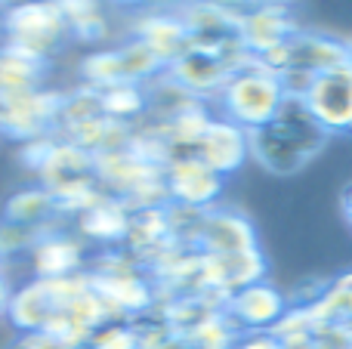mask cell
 I'll return each instance as SVG.
<instances>
[{
    "label": "cell",
    "mask_w": 352,
    "mask_h": 349,
    "mask_svg": "<svg viewBox=\"0 0 352 349\" xmlns=\"http://www.w3.org/2000/svg\"><path fill=\"white\" fill-rule=\"evenodd\" d=\"M331 136L312 121L300 99H287L260 130H250V158L275 177H294L324 152Z\"/></svg>",
    "instance_id": "obj_1"
},
{
    "label": "cell",
    "mask_w": 352,
    "mask_h": 349,
    "mask_svg": "<svg viewBox=\"0 0 352 349\" xmlns=\"http://www.w3.org/2000/svg\"><path fill=\"white\" fill-rule=\"evenodd\" d=\"M287 102L285 84L275 71H269L260 62H248L244 68L229 74L223 93H219V105H223V117L232 124L250 130H260L281 111Z\"/></svg>",
    "instance_id": "obj_2"
},
{
    "label": "cell",
    "mask_w": 352,
    "mask_h": 349,
    "mask_svg": "<svg viewBox=\"0 0 352 349\" xmlns=\"http://www.w3.org/2000/svg\"><path fill=\"white\" fill-rule=\"evenodd\" d=\"M90 272H78V275L65 278H34V282L22 284L19 291H12L10 309H6V322L16 328L19 334L43 331L50 325L56 313L65 303H72L74 297H80L84 291H90Z\"/></svg>",
    "instance_id": "obj_3"
},
{
    "label": "cell",
    "mask_w": 352,
    "mask_h": 349,
    "mask_svg": "<svg viewBox=\"0 0 352 349\" xmlns=\"http://www.w3.org/2000/svg\"><path fill=\"white\" fill-rule=\"evenodd\" d=\"M6 43L47 62L72 37L59 3H19L3 16Z\"/></svg>",
    "instance_id": "obj_4"
},
{
    "label": "cell",
    "mask_w": 352,
    "mask_h": 349,
    "mask_svg": "<svg viewBox=\"0 0 352 349\" xmlns=\"http://www.w3.org/2000/svg\"><path fill=\"white\" fill-rule=\"evenodd\" d=\"M59 99L62 93L43 90V87L19 93V96H0V133L25 142L37 136H53Z\"/></svg>",
    "instance_id": "obj_5"
},
{
    "label": "cell",
    "mask_w": 352,
    "mask_h": 349,
    "mask_svg": "<svg viewBox=\"0 0 352 349\" xmlns=\"http://www.w3.org/2000/svg\"><path fill=\"white\" fill-rule=\"evenodd\" d=\"M300 102L328 136L352 133V71L346 65L316 74Z\"/></svg>",
    "instance_id": "obj_6"
},
{
    "label": "cell",
    "mask_w": 352,
    "mask_h": 349,
    "mask_svg": "<svg viewBox=\"0 0 352 349\" xmlns=\"http://www.w3.org/2000/svg\"><path fill=\"white\" fill-rule=\"evenodd\" d=\"M260 247L256 229L241 210L232 207H210L201 216L198 235H195V254L204 257H229V254H244Z\"/></svg>",
    "instance_id": "obj_7"
},
{
    "label": "cell",
    "mask_w": 352,
    "mask_h": 349,
    "mask_svg": "<svg viewBox=\"0 0 352 349\" xmlns=\"http://www.w3.org/2000/svg\"><path fill=\"white\" fill-rule=\"evenodd\" d=\"M226 179L217 170L198 161L195 155L176 158L164 167V192L170 204H182V207L195 210H210L217 207V198L223 192Z\"/></svg>",
    "instance_id": "obj_8"
},
{
    "label": "cell",
    "mask_w": 352,
    "mask_h": 349,
    "mask_svg": "<svg viewBox=\"0 0 352 349\" xmlns=\"http://www.w3.org/2000/svg\"><path fill=\"white\" fill-rule=\"evenodd\" d=\"M287 309H291V303L275 284L256 282L241 288L238 294H232L226 300L223 313L238 328V334H248V331H272L285 319Z\"/></svg>",
    "instance_id": "obj_9"
},
{
    "label": "cell",
    "mask_w": 352,
    "mask_h": 349,
    "mask_svg": "<svg viewBox=\"0 0 352 349\" xmlns=\"http://www.w3.org/2000/svg\"><path fill=\"white\" fill-rule=\"evenodd\" d=\"M195 158L204 161L210 170H217L226 179L248 164L250 133L244 127H238V124H232L229 117H210L204 136L195 146Z\"/></svg>",
    "instance_id": "obj_10"
},
{
    "label": "cell",
    "mask_w": 352,
    "mask_h": 349,
    "mask_svg": "<svg viewBox=\"0 0 352 349\" xmlns=\"http://www.w3.org/2000/svg\"><path fill=\"white\" fill-rule=\"evenodd\" d=\"M297 31L300 28H297V22H294L291 10L281 3H263L248 12H238V34H241L244 49H248L254 59H260L269 49L291 41Z\"/></svg>",
    "instance_id": "obj_11"
},
{
    "label": "cell",
    "mask_w": 352,
    "mask_h": 349,
    "mask_svg": "<svg viewBox=\"0 0 352 349\" xmlns=\"http://www.w3.org/2000/svg\"><path fill=\"white\" fill-rule=\"evenodd\" d=\"M105 322H111L109 309H105V303L99 300L96 291L90 288L80 297H74L72 303H65V306L50 319V325L43 328V331H47L50 337L62 340V344L72 346V349H87L90 337L105 325Z\"/></svg>",
    "instance_id": "obj_12"
},
{
    "label": "cell",
    "mask_w": 352,
    "mask_h": 349,
    "mask_svg": "<svg viewBox=\"0 0 352 349\" xmlns=\"http://www.w3.org/2000/svg\"><path fill=\"white\" fill-rule=\"evenodd\" d=\"M133 41H140L164 68H170L182 53L192 49L182 16L179 12H164V10L142 12L133 22Z\"/></svg>",
    "instance_id": "obj_13"
},
{
    "label": "cell",
    "mask_w": 352,
    "mask_h": 349,
    "mask_svg": "<svg viewBox=\"0 0 352 349\" xmlns=\"http://www.w3.org/2000/svg\"><path fill=\"white\" fill-rule=\"evenodd\" d=\"M84 238L65 229H47L31 247V263L37 278H65L84 272Z\"/></svg>",
    "instance_id": "obj_14"
},
{
    "label": "cell",
    "mask_w": 352,
    "mask_h": 349,
    "mask_svg": "<svg viewBox=\"0 0 352 349\" xmlns=\"http://www.w3.org/2000/svg\"><path fill=\"white\" fill-rule=\"evenodd\" d=\"M130 220H133V207L127 201L102 195L93 207L74 216V232L84 241H96V245L115 251V247H124V241H127Z\"/></svg>",
    "instance_id": "obj_15"
},
{
    "label": "cell",
    "mask_w": 352,
    "mask_h": 349,
    "mask_svg": "<svg viewBox=\"0 0 352 349\" xmlns=\"http://www.w3.org/2000/svg\"><path fill=\"white\" fill-rule=\"evenodd\" d=\"M164 74L176 87H182L188 96L204 102V99H219V93H223V87H226V80H229L232 71L217 59V56L204 53V49H188V53H182Z\"/></svg>",
    "instance_id": "obj_16"
},
{
    "label": "cell",
    "mask_w": 352,
    "mask_h": 349,
    "mask_svg": "<svg viewBox=\"0 0 352 349\" xmlns=\"http://www.w3.org/2000/svg\"><path fill=\"white\" fill-rule=\"evenodd\" d=\"M266 254L260 247L244 254H229V257H207V282H210V294L217 300H229L241 288L256 282H266Z\"/></svg>",
    "instance_id": "obj_17"
},
{
    "label": "cell",
    "mask_w": 352,
    "mask_h": 349,
    "mask_svg": "<svg viewBox=\"0 0 352 349\" xmlns=\"http://www.w3.org/2000/svg\"><path fill=\"white\" fill-rule=\"evenodd\" d=\"M3 220L19 223L25 229H34V232H47V229H59L62 214L56 207L53 195L43 185H25V189L12 192L6 198Z\"/></svg>",
    "instance_id": "obj_18"
},
{
    "label": "cell",
    "mask_w": 352,
    "mask_h": 349,
    "mask_svg": "<svg viewBox=\"0 0 352 349\" xmlns=\"http://www.w3.org/2000/svg\"><path fill=\"white\" fill-rule=\"evenodd\" d=\"M43 71H47V62L34 59L10 43L0 47V96H19V93L37 90Z\"/></svg>",
    "instance_id": "obj_19"
},
{
    "label": "cell",
    "mask_w": 352,
    "mask_h": 349,
    "mask_svg": "<svg viewBox=\"0 0 352 349\" xmlns=\"http://www.w3.org/2000/svg\"><path fill=\"white\" fill-rule=\"evenodd\" d=\"M99 96H102V115L111 117V121L133 124L136 117L148 115V87L146 84L124 80V84L99 90Z\"/></svg>",
    "instance_id": "obj_20"
},
{
    "label": "cell",
    "mask_w": 352,
    "mask_h": 349,
    "mask_svg": "<svg viewBox=\"0 0 352 349\" xmlns=\"http://www.w3.org/2000/svg\"><path fill=\"white\" fill-rule=\"evenodd\" d=\"M102 117V96L93 87H78L72 93H62L59 99V117H56V136L68 133V130L80 127L87 121Z\"/></svg>",
    "instance_id": "obj_21"
},
{
    "label": "cell",
    "mask_w": 352,
    "mask_h": 349,
    "mask_svg": "<svg viewBox=\"0 0 352 349\" xmlns=\"http://www.w3.org/2000/svg\"><path fill=\"white\" fill-rule=\"evenodd\" d=\"M309 309L322 325H349L352 322V269L331 278L324 294Z\"/></svg>",
    "instance_id": "obj_22"
},
{
    "label": "cell",
    "mask_w": 352,
    "mask_h": 349,
    "mask_svg": "<svg viewBox=\"0 0 352 349\" xmlns=\"http://www.w3.org/2000/svg\"><path fill=\"white\" fill-rule=\"evenodd\" d=\"M80 78H84L87 87L93 90H105V87L124 84V62L118 49H99V53H90L84 62H80Z\"/></svg>",
    "instance_id": "obj_23"
},
{
    "label": "cell",
    "mask_w": 352,
    "mask_h": 349,
    "mask_svg": "<svg viewBox=\"0 0 352 349\" xmlns=\"http://www.w3.org/2000/svg\"><path fill=\"white\" fill-rule=\"evenodd\" d=\"M68 31L80 41H99L105 34V16L99 3H59Z\"/></svg>",
    "instance_id": "obj_24"
},
{
    "label": "cell",
    "mask_w": 352,
    "mask_h": 349,
    "mask_svg": "<svg viewBox=\"0 0 352 349\" xmlns=\"http://www.w3.org/2000/svg\"><path fill=\"white\" fill-rule=\"evenodd\" d=\"M238 337V328L226 319V313H217L210 322L198 328V331L188 334V349H232Z\"/></svg>",
    "instance_id": "obj_25"
},
{
    "label": "cell",
    "mask_w": 352,
    "mask_h": 349,
    "mask_svg": "<svg viewBox=\"0 0 352 349\" xmlns=\"http://www.w3.org/2000/svg\"><path fill=\"white\" fill-rule=\"evenodd\" d=\"M87 349H140V334H136L133 322L111 319L93 334Z\"/></svg>",
    "instance_id": "obj_26"
},
{
    "label": "cell",
    "mask_w": 352,
    "mask_h": 349,
    "mask_svg": "<svg viewBox=\"0 0 352 349\" xmlns=\"http://www.w3.org/2000/svg\"><path fill=\"white\" fill-rule=\"evenodd\" d=\"M37 235L41 232H34V229H25L19 223L3 220L0 223V257L6 260V257H19V254H31Z\"/></svg>",
    "instance_id": "obj_27"
},
{
    "label": "cell",
    "mask_w": 352,
    "mask_h": 349,
    "mask_svg": "<svg viewBox=\"0 0 352 349\" xmlns=\"http://www.w3.org/2000/svg\"><path fill=\"white\" fill-rule=\"evenodd\" d=\"M6 349H72V346H65L62 340L50 337L47 331H31V334H16V340H12Z\"/></svg>",
    "instance_id": "obj_28"
},
{
    "label": "cell",
    "mask_w": 352,
    "mask_h": 349,
    "mask_svg": "<svg viewBox=\"0 0 352 349\" xmlns=\"http://www.w3.org/2000/svg\"><path fill=\"white\" fill-rule=\"evenodd\" d=\"M232 349H285V346H281V340L272 331H248V334H238Z\"/></svg>",
    "instance_id": "obj_29"
},
{
    "label": "cell",
    "mask_w": 352,
    "mask_h": 349,
    "mask_svg": "<svg viewBox=\"0 0 352 349\" xmlns=\"http://www.w3.org/2000/svg\"><path fill=\"white\" fill-rule=\"evenodd\" d=\"M10 300H12V288H10V282H6V275L0 272V319H6Z\"/></svg>",
    "instance_id": "obj_30"
},
{
    "label": "cell",
    "mask_w": 352,
    "mask_h": 349,
    "mask_svg": "<svg viewBox=\"0 0 352 349\" xmlns=\"http://www.w3.org/2000/svg\"><path fill=\"white\" fill-rule=\"evenodd\" d=\"M340 204H343V216H346V223H349V229H352V183L343 189Z\"/></svg>",
    "instance_id": "obj_31"
},
{
    "label": "cell",
    "mask_w": 352,
    "mask_h": 349,
    "mask_svg": "<svg viewBox=\"0 0 352 349\" xmlns=\"http://www.w3.org/2000/svg\"><path fill=\"white\" fill-rule=\"evenodd\" d=\"M346 68L352 71V37H346Z\"/></svg>",
    "instance_id": "obj_32"
},
{
    "label": "cell",
    "mask_w": 352,
    "mask_h": 349,
    "mask_svg": "<svg viewBox=\"0 0 352 349\" xmlns=\"http://www.w3.org/2000/svg\"><path fill=\"white\" fill-rule=\"evenodd\" d=\"M0 260H3V257H0Z\"/></svg>",
    "instance_id": "obj_33"
}]
</instances>
